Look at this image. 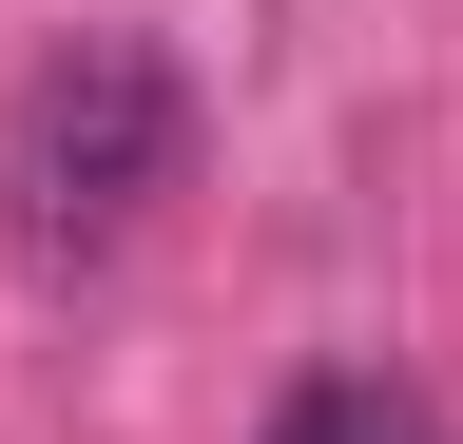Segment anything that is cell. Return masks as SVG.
<instances>
[{
	"mask_svg": "<svg viewBox=\"0 0 463 444\" xmlns=\"http://www.w3.org/2000/svg\"><path fill=\"white\" fill-rule=\"evenodd\" d=\"M194 175V78L155 39H58L0 117V194H20V251H116L136 213Z\"/></svg>",
	"mask_w": 463,
	"mask_h": 444,
	"instance_id": "cell-1",
	"label": "cell"
},
{
	"mask_svg": "<svg viewBox=\"0 0 463 444\" xmlns=\"http://www.w3.org/2000/svg\"><path fill=\"white\" fill-rule=\"evenodd\" d=\"M251 444H425V406H405L386 367H309V386H289Z\"/></svg>",
	"mask_w": 463,
	"mask_h": 444,
	"instance_id": "cell-2",
	"label": "cell"
}]
</instances>
